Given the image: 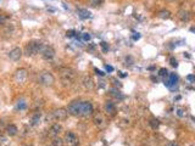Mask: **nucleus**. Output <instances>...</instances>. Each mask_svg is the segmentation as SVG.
Listing matches in <instances>:
<instances>
[{
    "mask_svg": "<svg viewBox=\"0 0 195 146\" xmlns=\"http://www.w3.org/2000/svg\"><path fill=\"white\" fill-rule=\"evenodd\" d=\"M59 74L64 85H71L76 79V72L70 67H61L59 70Z\"/></svg>",
    "mask_w": 195,
    "mask_h": 146,
    "instance_id": "obj_1",
    "label": "nucleus"
},
{
    "mask_svg": "<svg viewBox=\"0 0 195 146\" xmlns=\"http://www.w3.org/2000/svg\"><path fill=\"white\" fill-rule=\"evenodd\" d=\"M44 44H42L40 42H38V40H31V42H28L26 44V46H25V55L26 56H36V55H38V54H40V51H42V48Z\"/></svg>",
    "mask_w": 195,
    "mask_h": 146,
    "instance_id": "obj_2",
    "label": "nucleus"
},
{
    "mask_svg": "<svg viewBox=\"0 0 195 146\" xmlns=\"http://www.w3.org/2000/svg\"><path fill=\"white\" fill-rule=\"evenodd\" d=\"M38 83L44 87H51L55 83V77L53 75V73L48 72V71H43L38 75Z\"/></svg>",
    "mask_w": 195,
    "mask_h": 146,
    "instance_id": "obj_3",
    "label": "nucleus"
},
{
    "mask_svg": "<svg viewBox=\"0 0 195 146\" xmlns=\"http://www.w3.org/2000/svg\"><path fill=\"white\" fill-rule=\"evenodd\" d=\"M67 111L71 116L74 117H82V101H72L67 107Z\"/></svg>",
    "mask_w": 195,
    "mask_h": 146,
    "instance_id": "obj_4",
    "label": "nucleus"
},
{
    "mask_svg": "<svg viewBox=\"0 0 195 146\" xmlns=\"http://www.w3.org/2000/svg\"><path fill=\"white\" fill-rule=\"evenodd\" d=\"M69 111L66 108H56L51 112V118L55 121V122H61V121H65L67 117H69Z\"/></svg>",
    "mask_w": 195,
    "mask_h": 146,
    "instance_id": "obj_5",
    "label": "nucleus"
},
{
    "mask_svg": "<svg viewBox=\"0 0 195 146\" xmlns=\"http://www.w3.org/2000/svg\"><path fill=\"white\" fill-rule=\"evenodd\" d=\"M64 143L67 146H77L79 144V140H78L77 135H76L73 131H67V133L65 134Z\"/></svg>",
    "mask_w": 195,
    "mask_h": 146,
    "instance_id": "obj_6",
    "label": "nucleus"
},
{
    "mask_svg": "<svg viewBox=\"0 0 195 146\" xmlns=\"http://www.w3.org/2000/svg\"><path fill=\"white\" fill-rule=\"evenodd\" d=\"M28 77V72L26 68H18L16 72H15V82L18 83V84H23L26 80H27Z\"/></svg>",
    "mask_w": 195,
    "mask_h": 146,
    "instance_id": "obj_7",
    "label": "nucleus"
},
{
    "mask_svg": "<svg viewBox=\"0 0 195 146\" xmlns=\"http://www.w3.org/2000/svg\"><path fill=\"white\" fill-rule=\"evenodd\" d=\"M40 55L44 60H53L55 57V50L53 46H49V45H43L42 51H40Z\"/></svg>",
    "mask_w": 195,
    "mask_h": 146,
    "instance_id": "obj_8",
    "label": "nucleus"
},
{
    "mask_svg": "<svg viewBox=\"0 0 195 146\" xmlns=\"http://www.w3.org/2000/svg\"><path fill=\"white\" fill-rule=\"evenodd\" d=\"M94 112V107L89 101H82V117H90Z\"/></svg>",
    "mask_w": 195,
    "mask_h": 146,
    "instance_id": "obj_9",
    "label": "nucleus"
},
{
    "mask_svg": "<svg viewBox=\"0 0 195 146\" xmlns=\"http://www.w3.org/2000/svg\"><path fill=\"white\" fill-rule=\"evenodd\" d=\"M62 131V127H61V124H59V123H54L50 128H49V131H48V135L50 136V138H56V136H59V134Z\"/></svg>",
    "mask_w": 195,
    "mask_h": 146,
    "instance_id": "obj_10",
    "label": "nucleus"
},
{
    "mask_svg": "<svg viewBox=\"0 0 195 146\" xmlns=\"http://www.w3.org/2000/svg\"><path fill=\"white\" fill-rule=\"evenodd\" d=\"M22 50L20 49V48H15L12 49L10 52H9V58L10 60H12V61H18L20 58L22 57Z\"/></svg>",
    "mask_w": 195,
    "mask_h": 146,
    "instance_id": "obj_11",
    "label": "nucleus"
},
{
    "mask_svg": "<svg viewBox=\"0 0 195 146\" xmlns=\"http://www.w3.org/2000/svg\"><path fill=\"white\" fill-rule=\"evenodd\" d=\"M178 83V77L174 74V73H171L169 75H168V80H165V85L169 89H172L173 85H176Z\"/></svg>",
    "mask_w": 195,
    "mask_h": 146,
    "instance_id": "obj_12",
    "label": "nucleus"
},
{
    "mask_svg": "<svg viewBox=\"0 0 195 146\" xmlns=\"http://www.w3.org/2000/svg\"><path fill=\"white\" fill-rule=\"evenodd\" d=\"M82 84H83V87L85 88V89H88V90L94 89V80H93L92 77H89V75H84L83 79H82Z\"/></svg>",
    "mask_w": 195,
    "mask_h": 146,
    "instance_id": "obj_13",
    "label": "nucleus"
},
{
    "mask_svg": "<svg viewBox=\"0 0 195 146\" xmlns=\"http://www.w3.org/2000/svg\"><path fill=\"white\" fill-rule=\"evenodd\" d=\"M177 16H178V18L181 20L182 22H188V21L190 20V12H189L188 10H184V9L179 10Z\"/></svg>",
    "mask_w": 195,
    "mask_h": 146,
    "instance_id": "obj_14",
    "label": "nucleus"
},
{
    "mask_svg": "<svg viewBox=\"0 0 195 146\" xmlns=\"http://www.w3.org/2000/svg\"><path fill=\"white\" fill-rule=\"evenodd\" d=\"M105 111L106 113H109L110 116H113L116 113V106L112 101H106L105 102Z\"/></svg>",
    "mask_w": 195,
    "mask_h": 146,
    "instance_id": "obj_15",
    "label": "nucleus"
},
{
    "mask_svg": "<svg viewBox=\"0 0 195 146\" xmlns=\"http://www.w3.org/2000/svg\"><path fill=\"white\" fill-rule=\"evenodd\" d=\"M40 118H42V113H40V112H36L33 116L31 117V121H29L31 125H32V127L38 125V124L40 123Z\"/></svg>",
    "mask_w": 195,
    "mask_h": 146,
    "instance_id": "obj_16",
    "label": "nucleus"
},
{
    "mask_svg": "<svg viewBox=\"0 0 195 146\" xmlns=\"http://www.w3.org/2000/svg\"><path fill=\"white\" fill-rule=\"evenodd\" d=\"M17 131H18V129H17V127L14 125V124H9L6 127V133H7L9 136H15L17 134Z\"/></svg>",
    "mask_w": 195,
    "mask_h": 146,
    "instance_id": "obj_17",
    "label": "nucleus"
},
{
    "mask_svg": "<svg viewBox=\"0 0 195 146\" xmlns=\"http://www.w3.org/2000/svg\"><path fill=\"white\" fill-rule=\"evenodd\" d=\"M94 123H95V125H98V127L101 128V127L105 125V119L100 116V115H98V116L94 118Z\"/></svg>",
    "mask_w": 195,
    "mask_h": 146,
    "instance_id": "obj_18",
    "label": "nucleus"
},
{
    "mask_svg": "<svg viewBox=\"0 0 195 146\" xmlns=\"http://www.w3.org/2000/svg\"><path fill=\"white\" fill-rule=\"evenodd\" d=\"M157 16H159L160 18H162V20H168V18L171 17V12H169L168 10H161V11H159Z\"/></svg>",
    "mask_w": 195,
    "mask_h": 146,
    "instance_id": "obj_19",
    "label": "nucleus"
},
{
    "mask_svg": "<svg viewBox=\"0 0 195 146\" xmlns=\"http://www.w3.org/2000/svg\"><path fill=\"white\" fill-rule=\"evenodd\" d=\"M110 94H111L112 96H115L116 99H120V100H122L123 99V95L120 93V90H117V89H111L110 90Z\"/></svg>",
    "mask_w": 195,
    "mask_h": 146,
    "instance_id": "obj_20",
    "label": "nucleus"
},
{
    "mask_svg": "<svg viewBox=\"0 0 195 146\" xmlns=\"http://www.w3.org/2000/svg\"><path fill=\"white\" fill-rule=\"evenodd\" d=\"M77 12H78L81 18H89V17H90V12H89L88 10H82V9H79Z\"/></svg>",
    "mask_w": 195,
    "mask_h": 146,
    "instance_id": "obj_21",
    "label": "nucleus"
},
{
    "mask_svg": "<svg viewBox=\"0 0 195 146\" xmlns=\"http://www.w3.org/2000/svg\"><path fill=\"white\" fill-rule=\"evenodd\" d=\"M51 145L53 146H62L64 145V140L62 139H60L59 136H56L53 139V141H51Z\"/></svg>",
    "mask_w": 195,
    "mask_h": 146,
    "instance_id": "obj_22",
    "label": "nucleus"
},
{
    "mask_svg": "<svg viewBox=\"0 0 195 146\" xmlns=\"http://www.w3.org/2000/svg\"><path fill=\"white\" fill-rule=\"evenodd\" d=\"M149 123H150V125H151V128H153V129H157V128H159V127H160V122H159V121H157V119H150V122H149Z\"/></svg>",
    "mask_w": 195,
    "mask_h": 146,
    "instance_id": "obj_23",
    "label": "nucleus"
},
{
    "mask_svg": "<svg viewBox=\"0 0 195 146\" xmlns=\"http://www.w3.org/2000/svg\"><path fill=\"white\" fill-rule=\"evenodd\" d=\"M7 20H9L7 16H5V15H0V27H1V26H5L6 22H7Z\"/></svg>",
    "mask_w": 195,
    "mask_h": 146,
    "instance_id": "obj_24",
    "label": "nucleus"
},
{
    "mask_svg": "<svg viewBox=\"0 0 195 146\" xmlns=\"http://www.w3.org/2000/svg\"><path fill=\"white\" fill-rule=\"evenodd\" d=\"M104 1H105V0H90V5L94 6V7H95V6H100V5L104 4Z\"/></svg>",
    "mask_w": 195,
    "mask_h": 146,
    "instance_id": "obj_25",
    "label": "nucleus"
},
{
    "mask_svg": "<svg viewBox=\"0 0 195 146\" xmlns=\"http://www.w3.org/2000/svg\"><path fill=\"white\" fill-rule=\"evenodd\" d=\"M100 46H101V49H102L104 52H107V50H109V45L105 43V42H101V43H100Z\"/></svg>",
    "mask_w": 195,
    "mask_h": 146,
    "instance_id": "obj_26",
    "label": "nucleus"
},
{
    "mask_svg": "<svg viewBox=\"0 0 195 146\" xmlns=\"http://www.w3.org/2000/svg\"><path fill=\"white\" fill-rule=\"evenodd\" d=\"M169 62H171V66H172V67H177V66H178V62H177V60H174L173 57L169 60Z\"/></svg>",
    "mask_w": 195,
    "mask_h": 146,
    "instance_id": "obj_27",
    "label": "nucleus"
},
{
    "mask_svg": "<svg viewBox=\"0 0 195 146\" xmlns=\"http://www.w3.org/2000/svg\"><path fill=\"white\" fill-rule=\"evenodd\" d=\"M159 74H160V75H167L168 72H167V70H166V68H161V70L159 71Z\"/></svg>",
    "mask_w": 195,
    "mask_h": 146,
    "instance_id": "obj_28",
    "label": "nucleus"
},
{
    "mask_svg": "<svg viewBox=\"0 0 195 146\" xmlns=\"http://www.w3.org/2000/svg\"><path fill=\"white\" fill-rule=\"evenodd\" d=\"M187 80H189V82H195V75L194 74H189V75H187Z\"/></svg>",
    "mask_w": 195,
    "mask_h": 146,
    "instance_id": "obj_29",
    "label": "nucleus"
},
{
    "mask_svg": "<svg viewBox=\"0 0 195 146\" xmlns=\"http://www.w3.org/2000/svg\"><path fill=\"white\" fill-rule=\"evenodd\" d=\"M83 39L85 40V42H89V40H90V34H89V33H84Z\"/></svg>",
    "mask_w": 195,
    "mask_h": 146,
    "instance_id": "obj_30",
    "label": "nucleus"
},
{
    "mask_svg": "<svg viewBox=\"0 0 195 146\" xmlns=\"http://www.w3.org/2000/svg\"><path fill=\"white\" fill-rule=\"evenodd\" d=\"M166 146H181L177 141H169V143H167L166 144Z\"/></svg>",
    "mask_w": 195,
    "mask_h": 146,
    "instance_id": "obj_31",
    "label": "nucleus"
},
{
    "mask_svg": "<svg viewBox=\"0 0 195 146\" xmlns=\"http://www.w3.org/2000/svg\"><path fill=\"white\" fill-rule=\"evenodd\" d=\"M105 68H106V71H107V72H112V71H113V67L110 66V65H106V66H105Z\"/></svg>",
    "mask_w": 195,
    "mask_h": 146,
    "instance_id": "obj_32",
    "label": "nucleus"
},
{
    "mask_svg": "<svg viewBox=\"0 0 195 146\" xmlns=\"http://www.w3.org/2000/svg\"><path fill=\"white\" fill-rule=\"evenodd\" d=\"M17 108H20V110H23V108H26V103H18V106H17Z\"/></svg>",
    "mask_w": 195,
    "mask_h": 146,
    "instance_id": "obj_33",
    "label": "nucleus"
},
{
    "mask_svg": "<svg viewBox=\"0 0 195 146\" xmlns=\"http://www.w3.org/2000/svg\"><path fill=\"white\" fill-rule=\"evenodd\" d=\"M177 115H178L179 117L183 116V110H181V108H178V110H177Z\"/></svg>",
    "mask_w": 195,
    "mask_h": 146,
    "instance_id": "obj_34",
    "label": "nucleus"
},
{
    "mask_svg": "<svg viewBox=\"0 0 195 146\" xmlns=\"http://www.w3.org/2000/svg\"><path fill=\"white\" fill-rule=\"evenodd\" d=\"M139 38H140V34H139V33H137L136 35H133V39H134V40H138Z\"/></svg>",
    "mask_w": 195,
    "mask_h": 146,
    "instance_id": "obj_35",
    "label": "nucleus"
},
{
    "mask_svg": "<svg viewBox=\"0 0 195 146\" xmlns=\"http://www.w3.org/2000/svg\"><path fill=\"white\" fill-rule=\"evenodd\" d=\"M95 72H97L99 75H104V73L101 72V71H99V70H95Z\"/></svg>",
    "mask_w": 195,
    "mask_h": 146,
    "instance_id": "obj_36",
    "label": "nucleus"
},
{
    "mask_svg": "<svg viewBox=\"0 0 195 146\" xmlns=\"http://www.w3.org/2000/svg\"><path fill=\"white\" fill-rule=\"evenodd\" d=\"M190 32H193V33H195V27H192V28H190Z\"/></svg>",
    "mask_w": 195,
    "mask_h": 146,
    "instance_id": "obj_37",
    "label": "nucleus"
},
{
    "mask_svg": "<svg viewBox=\"0 0 195 146\" xmlns=\"http://www.w3.org/2000/svg\"><path fill=\"white\" fill-rule=\"evenodd\" d=\"M169 1H176V0H169Z\"/></svg>",
    "mask_w": 195,
    "mask_h": 146,
    "instance_id": "obj_38",
    "label": "nucleus"
},
{
    "mask_svg": "<svg viewBox=\"0 0 195 146\" xmlns=\"http://www.w3.org/2000/svg\"><path fill=\"white\" fill-rule=\"evenodd\" d=\"M25 146H32V145H25Z\"/></svg>",
    "mask_w": 195,
    "mask_h": 146,
    "instance_id": "obj_39",
    "label": "nucleus"
},
{
    "mask_svg": "<svg viewBox=\"0 0 195 146\" xmlns=\"http://www.w3.org/2000/svg\"><path fill=\"white\" fill-rule=\"evenodd\" d=\"M194 11H195V6H194Z\"/></svg>",
    "mask_w": 195,
    "mask_h": 146,
    "instance_id": "obj_40",
    "label": "nucleus"
}]
</instances>
